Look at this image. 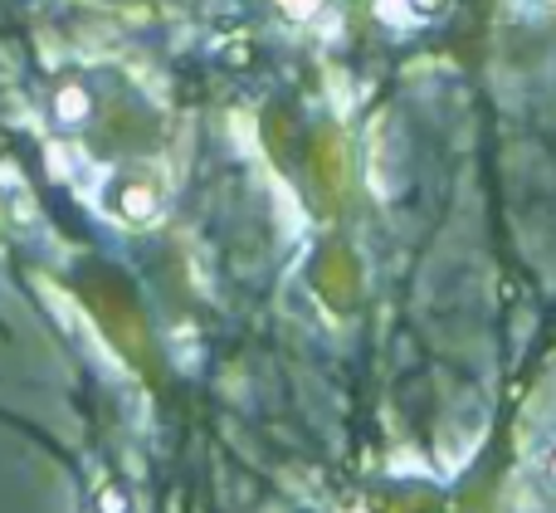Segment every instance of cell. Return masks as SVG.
I'll list each match as a JSON object with an SVG mask.
<instances>
[{"mask_svg": "<svg viewBox=\"0 0 556 513\" xmlns=\"http://www.w3.org/2000/svg\"><path fill=\"white\" fill-rule=\"evenodd\" d=\"M156 211H162V201H156L152 186H123V196H117V215L132 225L156 221Z\"/></svg>", "mask_w": 556, "mask_h": 513, "instance_id": "1", "label": "cell"}, {"mask_svg": "<svg viewBox=\"0 0 556 513\" xmlns=\"http://www.w3.org/2000/svg\"><path fill=\"white\" fill-rule=\"evenodd\" d=\"M88 108H93V103H88V93H84L78 84H64V88L54 93V113H59V123H84Z\"/></svg>", "mask_w": 556, "mask_h": 513, "instance_id": "2", "label": "cell"}, {"mask_svg": "<svg viewBox=\"0 0 556 513\" xmlns=\"http://www.w3.org/2000/svg\"><path fill=\"white\" fill-rule=\"evenodd\" d=\"M278 5H283V15L307 20V15H317V5H323V0H278Z\"/></svg>", "mask_w": 556, "mask_h": 513, "instance_id": "3", "label": "cell"}, {"mask_svg": "<svg viewBox=\"0 0 556 513\" xmlns=\"http://www.w3.org/2000/svg\"><path fill=\"white\" fill-rule=\"evenodd\" d=\"M405 5H410L415 20H430V15H440L444 10V0H405Z\"/></svg>", "mask_w": 556, "mask_h": 513, "instance_id": "4", "label": "cell"}, {"mask_svg": "<svg viewBox=\"0 0 556 513\" xmlns=\"http://www.w3.org/2000/svg\"><path fill=\"white\" fill-rule=\"evenodd\" d=\"M103 509H108V513H117V509H127V504L117 499V489H103Z\"/></svg>", "mask_w": 556, "mask_h": 513, "instance_id": "5", "label": "cell"}, {"mask_svg": "<svg viewBox=\"0 0 556 513\" xmlns=\"http://www.w3.org/2000/svg\"><path fill=\"white\" fill-rule=\"evenodd\" d=\"M552 479H556V460H552Z\"/></svg>", "mask_w": 556, "mask_h": 513, "instance_id": "6", "label": "cell"}]
</instances>
